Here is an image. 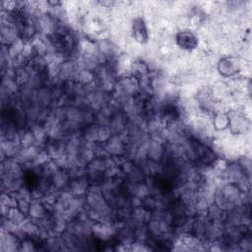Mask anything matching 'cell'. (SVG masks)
<instances>
[{
  "mask_svg": "<svg viewBox=\"0 0 252 252\" xmlns=\"http://www.w3.org/2000/svg\"><path fill=\"white\" fill-rule=\"evenodd\" d=\"M242 59L233 55H222L219 58L216 68L220 76L226 79L234 78L240 73Z\"/></svg>",
  "mask_w": 252,
  "mask_h": 252,
  "instance_id": "1",
  "label": "cell"
},
{
  "mask_svg": "<svg viewBox=\"0 0 252 252\" xmlns=\"http://www.w3.org/2000/svg\"><path fill=\"white\" fill-rule=\"evenodd\" d=\"M130 36L140 45H145L150 40V32L143 17H136L130 22Z\"/></svg>",
  "mask_w": 252,
  "mask_h": 252,
  "instance_id": "2",
  "label": "cell"
},
{
  "mask_svg": "<svg viewBox=\"0 0 252 252\" xmlns=\"http://www.w3.org/2000/svg\"><path fill=\"white\" fill-rule=\"evenodd\" d=\"M174 38V44L184 52H193L199 46L198 36L190 30L177 32Z\"/></svg>",
  "mask_w": 252,
  "mask_h": 252,
  "instance_id": "3",
  "label": "cell"
},
{
  "mask_svg": "<svg viewBox=\"0 0 252 252\" xmlns=\"http://www.w3.org/2000/svg\"><path fill=\"white\" fill-rule=\"evenodd\" d=\"M50 214V211L46 204L42 200L32 199L28 211V217L33 221H39L46 219Z\"/></svg>",
  "mask_w": 252,
  "mask_h": 252,
  "instance_id": "4",
  "label": "cell"
},
{
  "mask_svg": "<svg viewBox=\"0 0 252 252\" xmlns=\"http://www.w3.org/2000/svg\"><path fill=\"white\" fill-rule=\"evenodd\" d=\"M166 144L158 138L151 137L148 146V159L161 162L165 156Z\"/></svg>",
  "mask_w": 252,
  "mask_h": 252,
  "instance_id": "5",
  "label": "cell"
},
{
  "mask_svg": "<svg viewBox=\"0 0 252 252\" xmlns=\"http://www.w3.org/2000/svg\"><path fill=\"white\" fill-rule=\"evenodd\" d=\"M21 238L17 235L1 229L0 236V250L2 252L20 251Z\"/></svg>",
  "mask_w": 252,
  "mask_h": 252,
  "instance_id": "6",
  "label": "cell"
},
{
  "mask_svg": "<svg viewBox=\"0 0 252 252\" xmlns=\"http://www.w3.org/2000/svg\"><path fill=\"white\" fill-rule=\"evenodd\" d=\"M127 124H128L127 115L121 109H117L114 112V114L111 116L108 123V127L111 130L112 134L118 135L123 133L126 130Z\"/></svg>",
  "mask_w": 252,
  "mask_h": 252,
  "instance_id": "7",
  "label": "cell"
},
{
  "mask_svg": "<svg viewBox=\"0 0 252 252\" xmlns=\"http://www.w3.org/2000/svg\"><path fill=\"white\" fill-rule=\"evenodd\" d=\"M21 149L18 142L8 139L6 137H1L0 151H1V160L6 158H15Z\"/></svg>",
  "mask_w": 252,
  "mask_h": 252,
  "instance_id": "8",
  "label": "cell"
},
{
  "mask_svg": "<svg viewBox=\"0 0 252 252\" xmlns=\"http://www.w3.org/2000/svg\"><path fill=\"white\" fill-rule=\"evenodd\" d=\"M229 123L228 112L226 110H219L212 116V125L215 132L227 131Z\"/></svg>",
  "mask_w": 252,
  "mask_h": 252,
  "instance_id": "9",
  "label": "cell"
},
{
  "mask_svg": "<svg viewBox=\"0 0 252 252\" xmlns=\"http://www.w3.org/2000/svg\"><path fill=\"white\" fill-rule=\"evenodd\" d=\"M20 145L22 148L36 145V140L30 128L21 129L20 132Z\"/></svg>",
  "mask_w": 252,
  "mask_h": 252,
  "instance_id": "10",
  "label": "cell"
},
{
  "mask_svg": "<svg viewBox=\"0 0 252 252\" xmlns=\"http://www.w3.org/2000/svg\"><path fill=\"white\" fill-rule=\"evenodd\" d=\"M36 242L32 239L31 237H24L23 239H21V244H20V251H26V252H30V251H35L36 248Z\"/></svg>",
  "mask_w": 252,
  "mask_h": 252,
  "instance_id": "11",
  "label": "cell"
},
{
  "mask_svg": "<svg viewBox=\"0 0 252 252\" xmlns=\"http://www.w3.org/2000/svg\"><path fill=\"white\" fill-rule=\"evenodd\" d=\"M112 135L113 134L108 126H98V130H97L98 143H105Z\"/></svg>",
  "mask_w": 252,
  "mask_h": 252,
  "instance_id": "12",
  "label": "cell"
}]
</instances>
